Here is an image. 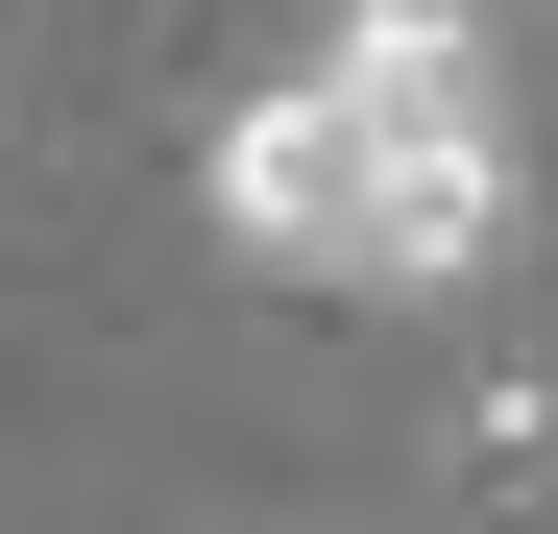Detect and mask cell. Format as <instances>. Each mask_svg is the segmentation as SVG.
<instances>
[{"mask_svg": "<svg viewBox=\"0 0 558 534\" xmlns=\"http://www.w3.org/2000/svg\"><path fill=\"white\" fill-rule=\"evenodd\" d=\"M510 195H534V146H510V25L486 0H340V25L195 146V219L267 267V292H364V316L486 292Z\"/></svg>", "mask_w": 558, "mask_h": 534, "instance_id": "1", "label": "cell"}, {"mask_svg": "<svg viewBox=\"0 0 558 534\" xmlns=\"http://www.w3.org/2000/svg\"><path fill=\"white\" fill-rule=\"evenodd\" d=\"M461 462H486V486H558V365H510L486 413H461Z\"/></svg>", "mask_w": 558, "mask_h": 534, "instance_id": "2", "label": "cell"}]
</instances>
